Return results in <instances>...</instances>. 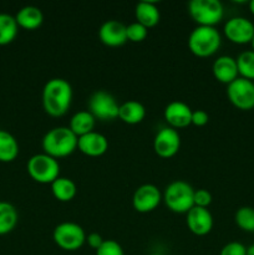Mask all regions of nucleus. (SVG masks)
Here are the masks:
<instances>
[{
    "label": "nucleus",
    "instance_id": "obj_1",
    "mask_svg": "<svg viewBox=\"0 0 254 255\" xmlns=\"http://www.w3.org/2000/svg\"><path fill=\"white\" fill-rule=\"evenodd\" d=\"M72 87L61 77L50 79L42 89V107L52 117H61L71 106Z\"/></svg>",
    "mask_w": 254,
    "mask_h": 255
},
{
    "label": "nucleus",
    "instance_id": "obj_2",
    "mask_svg": "<svg viewBox=\"0 0 254 255\" xmlns=\"http://www.w3.org/2000/svg\"><path fill=\"white\" fill-rule=\"evenodd\" d=\"M77 139L79 137L69 127H54L42 137V149L44 153L54 158H61L70 156L77 149Z\"/></svg>",
    "mask_w": 254,
    "mask_h": 255
},
{
    "label": "nucleus",
    "instance_id": "obj_3",
    "mask_svg": "<svg viewBox=\"0 0 254 255\" xmlns=\"http://www.w3.org/2000/svg\"><path fill=\"white\" fill-rule=\"evenodd\" d=\"M222 37L214 26L194 27L188 36V47L196 56L207 57L216 54L221 46Z\"/></svg>",
    "mask_w": 254,
    "mask_h": 255
},
{
    "label": "nucleus",
    "instance_id": "obj_4",
    "mask_svg": "<svg viewBox=\"0 0 254 255\" xmlns=\"http://www.w3.org/2000/svg\"><path fill=\"white\" fill-rule=\"evenodd\" d=\"M166 206L174 213H187L194 207V188L184 181H173L163 193Z\"/></svg>",
    "mask_w": 254,
    "mask_h": 255
},
{
    "label": "nucleus",
    "instance_id": "obj_5",
    "mask_svg": "<svg viewBox=\"0 0 254 255\" xmlns=\"http://www.w3.org/2000/svg\"><path fill=\"white\" fill-rule=\"evenodd\" d=\"M26 169L29 176L37 183L51 184L60 174V164L56 158L46 153H37L30 157Z\"/></svg>",
    "mask_w": 254,
    "mask_h": 255
},
{
    "label": "nucleus",
    "instance_id": "obj_6",
    "mask_svg": "<svg viewBox=\"0 0 254 255\" xmlns=\"http://www.w3.org/2000/svg\"><path fill=\"white\" fill-rule=\"evenodd\" d=\"M188 11L201 26H214L223 19V5L219 0H191Z\"/></svg>",
    "mask_w": 254,
    "mask_h": 255
},
{
    "label": "nucleus",
    "instance_id": "obj_7",
    "mask_svg": "<svg viewBox=\"0 0 254 255\" xmlns=\"http://www.w3.org/2000/svg\"><path fill=\"white\" fill-rule=\"evenodd\" d=\"M86 237L84 228L74 222H62L52 232V239L56 246L67 252L81 248L86 242Z\"/></svg>",
    "mask_w": 254,
    "mask_h": 255
},
{
    "label": "nucleus",
    "instance_id": "obj_8",
    "mask_svg": "<svg viewBox=\"0 0 254 255\" xmlns=\"http://www.w3.org/2000/svg\"><path fill=\"white\" fill-rule=\"evenodd\" d=\"M89 111L99 121H114L119 119L120 104L114 95L105 90H99L90 96Z\"/></svg>",
    "mask_w": 254,
    "mask_h": 255
},
{
    "label": "nucleus",
    "instance_id": "obj_9",
    "mask_svg": "<svg viewBox=\"0 0 254 255\" xmlns=\"http://www.w3.org/2000/svg\"><path fill=\"white\" fill-rule=\"evenodd\" d=\"M227 96L237 109L252 110L254 107L253 81L238 76L227 86Z\"/></svg>",
    "mask_w": 254,
    "mask_h": 255
},
{
    "label": "nucleus",
    "instance_id": "obj_10",
    "mask_svg": "<svg viewBox=\"0 0 254 255\" xmlns=\"http://www.w3.org/2000/svg\"><path fill=\"white\" fill-rule=\"evenodd\" d=\"M162 193L154 184H142L132 196V206L139 213H148L154 211L162 201Z\"/></svg>",
    "mask_w": 254,
    "mask_h": 255
},
{
    "label": "nucleus",
    "instance_id": "obj_11",
    "mask_svg": "<svg viewBox=\"0 0 254 255\" xmlns=\"http://www.w3.org/2000/svg\"><path fill=\"white\" fill-rule=\"evenodd\" d=\"M224 35L234 44L252 42L254 36V24L243 16H234L224 24Z\"/></svg>",
    "mask_w": 254,
    "mask_h": 255
},
{
    "label": "nucleus",
    "instance_id": "obj_12",
    "mask_svg": "<svg viewBox=\"0 0 254 255\" xmlns=\"http://www.w3.org/2000/svg\"><path fill=\"white\" fill-rule=\"evenodd\" d=\"M181 147V136L176 128L163 127L157 132L153 139V149L162 158L173 157Z\"/></svg>",
    "mask_w": 254,
    "mask_h": 255
},
{
    "label": "nucleus",
    "instance_id": "obj_13",
    "mask_svg": "<svg viewBox=\"0 0 254 255\" xmlns=\"http://www.w3.org/2000/svg\"><path fill=\"white\" fill-rule=\"evenodd\" d=\"M186 214L187 227L196 236H206L213 228V216L208 208L194 206Z\"/></svg>",
    "mask_w": 254,
    "mask_h": 255
},
{
    "label": "nucleus",
    "instance_id": "obj_14",
    "mask_svg": "<svg viewBox=\"0 0 254 255\" xmlns=\"http://www.w3.org/2000/svg\"><path fill=\"white\" fill-rule=\"evenodd\" d=\"M127 25L119 20H107L100 26L99 37L107 46H121L127 41Z\"/></svg>",
    "mask_w": 254,
    "mask_h": 255
},
{
    "label": "nucleus",
    "instance_id": "obj_15",
    "mask_svg": "<svg viewBox=\"0 0 254 255\" xmlns=\"http://www.w3.org/2000/svg\"><path fill=\"white\" fill-rule=\"evenodd\" d=\"M193 110L182 101H172L164 109V119L172 128H183L192 124Z\"/></svg>",
    "mask_w": 254,
    "mask_h": 255
},
{
    "label": "nucleus",
    "instance_id": "obj_16",
    "mask_svg": "<svg viewBox=\"0 0 254 255\" xmlns=\"http://www.w3.org/2000/svg\"><path fill=\"white\" fill-rule=\"evenodd\" d=\"M77 148L86 156L99 157L106 153L107 148H109V141L102 133L92 131L79 137Z\"/></svg>",
    "mask_w": 254,
    "mask_h": 255
},
{
    "label": "nucleus",
    "instance_id": "obj_17",
    "mask_svg": "<svg viewBox=\"0 0 254 255\" xmlns=\"http://www.w3.org/2000/svg\"><path fill=\"white\" fill-rule=\"evenodd\" d=\"M212 72L219 82L227 85L231 84L239 75L237 60L229 55H222L217 57V60H214L212 65Z\"/></svg>",
    "mask_w": 254,
    "mask_h": 255
},
{
    "label": "nucleus",
    "instance_id": "obj_18",
    "mask_svg": "<svg viewBox=\"0 0 254 255\" xmlns=\"http://www.w3.org/2000/svg\"><path fill=\"white\" fill-rule=\"evenodd\" d=\"M15 20L20 27H24L26 30H34L41 26L42 21H44V14L40 7L34 6V5H26L16 12Z\"/></svg>",
    "mask_w": 254,
    "mask_h": 255
},
{
    "label": "nucleus",
    "instance_id": "obj_19",
    "mask_svg": "<svg viewBox=\"0 0 254 255\" xmlns=\"http://www.w3.org/2000/svg\"><path fill=\"white\" fill-rule=\"evenodd\" d=\"M134 16H136L137 22H139V24H142L148 29V27L158 24L161 15H159V10L156 2L143 0V1H139L136 4Z\"/></svg>",
    "mask_w": 254,
    "mask_h": 255
},
{
    "label": "nucleus",
    "instance_id": "obj_20",
    "mask_svg": "<svg viewBox=\"0 0 254 255\" xmlns=\"http://www.w3.org/2000/svg\"><path fill=\"white\" fill-rule=\"evenodd\" d=\"M146 117V109L137 100H128L120 105L119 119L125 124L136 125L143 121Z\"/></svg>",
    "mask_w": 254,
    "mask_h": 255
},
{
    "label": "nucleus",
    "instance_id": "obj_21",
    "mask_svg": "<svg viewBox=\"0 0 254 255\" xmlns=\"http://www.w3.org/2000/svg\"><path fill=\"white\" fill-rule=\"evenodd\" d=\"M95 124H96V119L92 116L91 112L87 111V110H82V111L76 112V114L71 117L69 128L71 129L77 137H80L94 131Z\"/></svg>",
    "mask_w": 254,
    "mask_h": 255
},
{
    "label": "nucleus",
    "instance_id": "obj_22",
    "mask_svg": "<svg viewBox=\"0 0 254 255\" xmlns=\"http://www.w3.org/2000/svg\"><path fill=\"white\" fill-rule=\"evenodd\" d=\"M51 192L60 202H70L77 194V186L67 177H59L51 183Z\"/></svg>",
    "mask_w": 254,
    "mask_h": 255
},
{
    "label": "nucleus",
    "instance_id": "obj_23",
    "mask_svg": "<svg viewBox=\"0 0 254 255\" xmlns=\"http://www.w3.org/2000/svg\"><path fill=\"white\" fill-rule=\"evenodd\" d=\"M19 154V143L10 132L0 129V162H12Z\"/></svg>",
    "mask_w": 254,
    "mask_h": 255
},
{
    "label": "nucleus",
    "instance_id": "obj_24",
    "mask_svg": "<svg viewBox=\"0 0 254 255\" xmlns=\"http://www.w3.org/2000/svg\"><path fill=\"white\" fill-rule=\"evenodd\" d=\"M17 211L9 202H0V236L10 233L16 227Z\"/></svg>",
    "mask_w": 254,
    "mask_h": 255
},
{
    "label": "nucleus",
    "instance_id": "obj_25",
    "mask_svg": "<svg viewBox=\"0 0 254 255\" xmlns=\"http://www.w3.org/2000/svg\"><path fill=\"white\" fill-rule=\"evenodd\" d=\"M17 25L15 16L6 14V12H0V45L10 44L17 35Z\"/></svg>",
    "mask_w": 254,
    "mask_h": 255
},
{
    "label": "nucleus",
    "instance_id": "obj_26",
    "mask_svg": "<svg viewBox=\"0 0 254 255\" xmlns=\"http://www.w3.org/2000/svg\"><path fill=\"white\" fill-rule=\"evenodd\" d=\"M237 66L241 77L254 80V50H246L237 57Z\"/></svg>",
    "mask_w": 254,
    "mask_h": 255
},
{
    "label": "nucleus",
    "instance_id": "obj_27",
    "mask_svg": "<svg viewBox=\"0 0 254 255\" xmlns=\"http://www.w3.org/2000/svg\"><path fill=\"white\" fill-rule=\"evenodd\" d=\"M236 223L242 231L246 232H254V208L249 206L241 207L237 209L236 216Z\"/></svg>",
    "mask_w": 254,
    "mask_h": 255
},
{
    "label": "nucleus",
    "instance_id": "obj_28",
    "mask_svg": "<svg viewBox=\"0 0 254 255\" xmlns=\"http://www.w3.org/2000/svg\"><path fill=\"white\" fill-rule=\"evenodd\" d=\"M147 30L148 29H147L146 26H143L142 24H139V22L137 21L131 22V24L127 25L126 27L127 40H129V41L132 42L143 41V40L147 37V34H148Z\"/></svg>",
    "mask_w": 254,
    "mask_h": 255
},
{
    "label": "nucleus",
    "instance_id": "obj_29",
    "mask_svg": "<svg viewBox=\"0 0 254 255\" xmlns=\"http://www.w3.org/2000/svg\"><path fill=\"white\" fill-rule=\"evenodd\" d=\"M96 255H125L124 249L114 239H106L96 251Z\"/></svg>",
    "mask_w": 254,
    "mask_h": 255
},
{
    "label": "nucleus",
    "instance_id": "obj_30",
    "mask_svg": "<svg viewBox=\"0 0 254 255\" xmlns=\"http://www.w3.org/2000/svg\"><path fill=\"white\" fill-rule=\"evenodd\" d=\"M212 203V194L207 189H194V206L201 208H208Z\"/></svg>",
    "mask_w": 254,
    "mask_h": 255
},
{
    "label": "nucleus",
    "instance_id": "obj_31",
    "mask_svg": "<svg viewBox=\"0 0 254 255\" xmlns=\"http://www.w3.org/2000/svg\"><path fill=\"white\" fill-rule=\"evenodd\" d=\"M219 255H247V247L241 242H229L222 248Z\"/></svg>",
    "mask_w": 254,
    "mask_h": 255
},
{
    "label": "nucleus",
    "instance_id": "obj_32",
    "mask_svg": "<svg viewBox=\"0 0 254 255\" xmlns=\"http://www.w3.org/2000/svg\"><path fill=\"white\" fill-rule=\"evenodd\" d=\"M209 116L203 110H196L192 112V125L194 126H204L208 124Z\"/></svg>",
    "mask_w": 254,
    "mask_h": 255
},
{
    "label": "nucleus",
    "instance_id": "obj_33",
    "mask_svg": "<svg viewBox=\"0 0 254 255\" xmlns=\"http://www.w3.org/2000/svg\"><path fill=\"white\" fill-rule=\"evenodd\" d=\"M86 242L92 249L97 251V249H99L100 247L102 246V243L105 242V239L102 238V237L100 236L99 233H95V232H94V233H90L89 236L86 237Z\"/></svg>",
    "mask_w": 254,
    "mask_h": 255
},
{
    "label": "nucleus",
    "instance_id": "obj_34",
    "mask_svg": "<svg viewBox=\"0 0 254 255\" xmlns=\"http://www.w3.org/2000/svg\"><path fill=\"white\" fill-rule=\"evenodd\" d=\"M247 255H254V244L247 248Z\"/></svg>",
    "mask_w": 254,
    "mask_h": 255
},
{
    "label": "nucleus",
    "instance_id": "obj_35",
    "mask_svg": "<svg viewBox=\"0 0 254 255\" xmlns=\"http://www.w3.org/2000/svg\"><path fill=\"white\" fill-rule=\"evenodd\" d=\"M249 9H251L252 14L254 15V0H252V1L249 2Z\"/></svg>",
    "mask_w": 254,
    "mask_h": 255
},
{
    "label": "nucleus",
    "instance_id": "obj_36",
    "mask_svg": "<svg viewBox=\"0 0 254 255\" xmlns=\"http://www.w3.org/2000/svg\"><path fill=\"white\" fill-rule=\"evenodd\" d=\"M252 47H253V50H254V36H253V39H252Z\"/></svg>",
    "mask_w": 254,
    "mask_h": 255
},
{
    "label": "nucleus",
    "instance_id": "obj_37",
    "mask_svg": "<svg viewBox=\"0 0 254 255\" xmlns=\"http://www.w3.org/2000/svg\"><path fill=\"white\" fill-rule=\"evenodd\" d=\"M152 255H163V254H152Z\"/></svg>",
    "mask_w": 254,
    "mask_h": 255
},
{
    "label": "nucleus",
    "instance_id": "obj_38",
    "mask_svg": "<svg viewBox=\"0 0 254 255\" xmlns=\"http://www.w3.org/2000/svg\"><path fill=\"white\" fill-rule=\"evenodd\" d=\"M253 84H254V80H253Z\"/></svg>",
    "mask_w": 254,
    "mask_h": 255
}]
</instances>
